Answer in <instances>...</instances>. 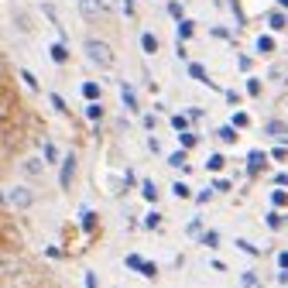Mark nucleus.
Instances as JSON below:
<instances>
[{
    "instance_id": "nucleus-1",
    "label": "nucleus",
    "mask_w": 288,
    "mask_h": 288,
    "mask_svg": "<svg viewBox=\"0 0 288 288\" xmlns=\"http://www.w3.org/2000/svg\"><path fill=\"white\" fill-rule=\"evenodd\" d=\"M86 55H90L100 69H110V65H114V48L106 45V41H100V38H86Z\"/></svg>"
},
{
    "instance_id": "nucleus-2",
    "label": "nucleus",
    "mask_w": 288,
    "mask_h": 288,
    "mask_svg": "<svg viewBox=\"0 0 288 288\" xmlns=\"http://www.w3.org/2000/svg\"><path fill=\"white\" fill-rule=\"evenodd\" d=\"M31 203H35L31 189H24V185H11V189H7V206L24 209V206H31Z\"/></svg>"
},
{
    "instance_id": "nucleus-3",
    "label": "nucleus",
    "mask_w": 288,
    "mask_h": 288,
    "mask_svg": "<svg viewBox=\"0 0 288 288\" xmlns=\"http://www.w3.org/2000/svg\"><path fill=\"white\" fill-rule=\"evenodd\" d=\"M72 175H76V158H65V162H62V179H58V182H62V189H69V182H72Z\"/></svg>"
},
{
    "instance_id": "nucleus-4",
    "label": "nucleus",
    "mask_w": 288,
    "mask_h": 288,
    "mask_svg": "<svg viewBox=\"0 0 288 288\" xmlns=\"http://www.w3.org/2000/svg\"><path fill=\"white\" fill-rule=\"evenodd\" d=\"M261 168H264V151H251V158H247V172L257 175Z\"/></svg>"
},
{
    "instance_id": "nucleus-5",
    "label": "nucleus",
    "mask_w": 288,
    "mask_h": 288,
    "mask_svg": "<svg viewBox=\"0 0 288 288\" xmlns=\"http://www.w3.org/2000/svg\"><path fill=\"white\" fill-rule=\"evenodd\" d=\"M79 11L82 17H96V14H103V7H100V0H79Z\"/></svg>"
},
{
    "instance_id": "nucleus-6",
    "label": "nucleus",
    "mask_w": 288,
    "mask_h": 288,
    "mask_svg": "<svg viewBox=\"0 0 288 288\" xmlns=\"http://www.w3.org/2000/svg\"><path fill=\"white\" fill-rule=\"evenodd\" d=\"M24 172H28V175H41V172H45V154H41V158H31V162H24Z\"/></svg>"
},
{
    "instance_id": "nucleus-7",
    "label": "nucleus",
    "mask_w": 288,
    "mask_h": 288,
    "mask_svg": "<svg viewBox=\"0 0 288 288\" xmlns=\"http://www.w3.org/2000/svg\"><path fill=\"white\" fill-rule=\"evenodd\" d=\"M141 48H144L148 55H154V52H158V38L151 35V31H144V35H141Z\"/></svg>"
},
{
    "instance_id": "nucleus-8",
    "label": "nucleus",
    "mask_w": 288,
    "mask_h": 288,
    "mask_svg": "<svg viewBox=\"0 0 288 288\" xmlns=\"http://www.w3.org/2000/svg\"><path fill=\"white\" fill-rule=\"evenodd\" d=\"M120 100H124L127 110H138V96H134V90H127V86H124V90H120Z\"/></svg>"
},
{
    "instance_id": "nucleus-9",
    "label": "nucleus",
    "mask_w": 288,
    "mask_h": 288,
    "mask_svg": "<svg viewBox=\"0 0 288 288\" xmlns=\"http://www.w3.org/2000/svg\"><path fill=\"white\" fill-rule=\"evenodd\" d=\"M82 96L86 100H100V86L96 82H82Z\"/></svg>"
},
{
    "instance_id": "nucleus-10",
    "label": "nucleus",
    "mask_w": 288,
    "mask_h": 288,
    "mask_svg": "<svg viewBox=\"0 0 288 288\" xmlns=\"http://www.w3.org/2000/svg\"><path fill=\"white\" fill-rule=\"evenodd\" d=\"M257 52H275V38L261 35V38H257Z\"/></svg>"
},
{
    "instance_id": "nucleus-11",
    "label": "nucleus",
    "mask_w": 288,
    "mask_h": 288,
    "mask_svg": "<svg viewBox=\"0 0 288 288\" xmlns=\"http://www.w3.org/2000/svg\"><path fill=\"white\" fill-rule=\"evenodd\" d=\"M264 130H268V134H278V138H288V127H285V124H278V120H271Z\"/></svg>"
},
{
    "instance_id": "nucleus-12",
    "label": "nucleus",
    "mask_w": 288,
    "mask_h": 288,
    "mask_svg": "<svg viewBox=\"0 0 288 288\" xmlns=\"http://www.w3.org/2000/svg\"><path fill=\"white\" fill-rule=\"evenodd\" d=\"M124 264H127V268H134V271H141V268H144V257H138V254H127Z\"/></svg>"
},
{
    "instance_id": "nucleus-13",
    "label": "nucleus",
    "mask_w": 288,
    "mask_h": 288,
    "mask_svg": "<svg viewBox=\"0 0 288 288\" xmlns=\"http://www.w3.org/2000/svg\"><path fill=\"white\" fill-rule=\"evenodd\" d=\"M192 31H196L192 21H182V24H179V41H182V38H192Z\"/></svg>"
},
{
    "instance_id": "nucleus-14",
    "label": "nucleus",
    "mask_w": 288,
    "mask_h": 288,
    "mask_svg": "<svg viewBox=\"0 0 288 288\" xmlns=\"http://www.w3.org/2000/svg\"><path fill=\"white\" fill-rule=\"evenodd\" d=\"M189 72H192V79H199V82H209V76L203 72V65H196V62L189 65Z\"/></svg>"
},
{
    "instance_id": "nucleus-15",
    "label": "nucleus",
    "mask_w": 288,
    "mask_h": 288,
    "mask_svg": "<svg viewBox=\"0 0 288 288\" xmlns=\"http://www.w3.org/2000/svg\"><path fill=\"white\" fill-rule=\"evenodd\" d=\"M86 117H90V120H100V117H103V106H96V100H90V110H86Z\"/></svg>"
},
{
    "instance_id": "nucleus-16",
    "label": "nucleus",
    "mask_w": 288,
    "mask_h": 288,
    "mask_svg": "<svg viewBox=\"0 0 288 288\" xmlns=\"http://www.w3.org/2000/svg\"><path fill=\"white\" fill-rule=\"evenodd\" d=\"M52 58H55V62H65V58H69L65 45H55V48H52Z\"/></svg>"
},
{
    "instance_id": "nucleus-17",
    "label": "nucleus",
    "mask_w": 288,
    "mask_h": 288,
    "mask_svg": "<svg viewBox=\"0 0 288 288\" xmlns=\"http://www.w3.org/2000/svg\"><path fill=\"white\" fill-rule=\"evenodd\" d=\"M144 199H148V203H154V199H158V189H154V182H144Z\"/></svg>"
},
{
    "instance_id": "nucleus-18",
    "label": "nucleus",
    "mask_w": 288,
    "mask_h": 288,
    "mask_svg": "<svg viewBox=\"0 0 288 288\" xmlns=\"http://www.w3.org/2000/svg\"><path fill=\"white\" fill-rule=\"evenodd\" d=\"M172 127H175V130H179V134H182L185 127H189V117H182V114H179V117H175V120H172Z\"/></svg>"
},
{
    "instance_id": "nucleus-19",
    "label": "nucleus",
    "mask_w": 288,
    "mask_h": 288,
    "mask_svg": "<svg viewBox=\"0 0 288 288\" xmlns=\"http://www.w3.org/2000/svg\"><path fill=\"white\" fill-rule=\"evenodd\" d=\"M206 168H213V172H219V168H223V154H213V158H209V162H206Z\"/></svg>"
},
{
    "instance_id": "nucleus-20",
    "label": "nucleus",
    "mask_w": 288,
    "mask_h": 288,
    "mask_svg": "<svg viewBox=\"0 0 288 288\" xmlns=\"http://www.w3.org/2000/svg\"><path fill=\"white\" fill-rule=\"evenodd\" d=\"M41 154H45V162H55V158H58L55 144H45V151H41Z\"/></svg>"
},
{
    "instance_id": "nucleus-21",
    "label": "nucleus",
    "mask_w": 288,
    "mask_h": 288,
    "mask_svg": "<svg viewBox=\"0 0 288 288\" xmlns=\"http://www.w3.org/2000/svg\"><path fill=\"white\" fill-rule=\"evenodd\" d=\"M172 192H175V196H182V199H185V196H189V185H185V182H175V185H172Z\"/></svg>"
},
{
    "instance_id": "nucleus-22",
    "label": "nucleus",
    "mask_w": 288,
    "mask_h": 288,
    "mask_svg": "<svg viewBox=\"0 0 288 288\" xmlns=\"http://www.w3.org/2000/svg\"><path fill=\"white\" fill-rule=\"evenodd\" d=\"M141 275H144V278H158V268H154V264H148V261H144V268H141Z\"/></svg>"
},
{
    "instance_id": "nucleus-23",
    "label": "nucleus",
    "mask_w": 288,
    "mask_h": 288,
    "mask_svg": "<svg viewBox=\"0 0 288 288\" xmlns=\"http://www.w3.org/2000/svg\"><path fill=\"white\" fill-rule=\"evenodd\" d=\"M271 203H275V206H288V196H285V192H281V189H278L275 196H271Z\"/></svg>"
},
{
    "instance_id": "nucleus-24",
    "label": "nucleus",
    "mask_w": 288,
    "mask_h": 288,
    "mask_svg": "<svg viewBox=\"0 0 288 288\" xmlns=\"http://www.w3.org/2000/svg\"><path fill=\"white\" fill-rule=\"evenodd\" d=\"M271 28H285V14H271Z\"/></svg>"
},
{
    "instance_id": "nucleus-25",
    "label": "nucleus",
    "mask_w": 288,
    "mask_h": 288,
    "mask_svg": "<svg viewBox=\"0 0 288 288\" xmlns=\"http://www.w3.org/2000/svg\"><path fill=\"white\" fill-rule=\"evenodd\" d=\"M100 7H103V14H114L117 11V0H100Z\"/></svg>"
},
{
    "instance_id": "nucleus-26",
    "label": "nucleus",
    "mask_w": 288,
    "mask_h": 288,
    "mask_svg": "<svg viewBox=\"0 0 288 288\" xmlns=\"http://www.w3.org/2000/svg\"><path fill=\"white\" fill-rule=\"evenodd\" d=\"M233 124H237V127H247V124H251V117H247V114H233Z\"/></svg>"
},
{
    "instance_id": "nucleus-27",
    "label": "nucleus",
    "mask_w": 288,
    "mask_h": 288,
    "mask_svg": "<svg viewBox=\"0 0 288 288\" xmlns=\"http://www.w3.org/2000/svg\"><path fill=\"white\" fill-rule=\"evenodd\" d=\"M203 243H209V247H216V243H219V237H216L213 230H209V233H203Z\"/></svg>"
},
{
    "instance_id": "nucleus-28",
    "label": "nucleus",
    "mask_w": 288,
    "mask_h": 288,
    "mask_svg": "<svg viewBox=\"0 0 288 288\" xmlns=\"http://www.w3.org/2000/svg\"><path fill=\"white\" fill-rule=\"evenodd\" d=\"M182 148H196V134H182Z\"/></svg>"
},
{
    "instance_id": "nucleus-29",
    "label": "nucleus",
    "mask_w": 288,
    "mask_h": 288,
    "mask_svg": "<svg viewBox=\"0 0 288 288\" xmlns=\"http://www.w3.org/2000/svg\"><path fill=\"white\" fill-rule=\"evenodd\" d=\"M247 93H251V96H257V93H261V82L251 79V82H247Z\"/></svg>"
},
{
    "instance_id": "nucleus-30",
    "label": "nucleus",
    "mask_w": 288,
    "mask_h": 288,
    "mask_svg": "<svg viewBox=\"0 0 288 288\" xmlns=\"http://www.w3.org/2000/svg\"><path fill=\"white\" fill-rule=\"evenodd\" d=\"M219 138H223V141H233L237 134H233V127H223V130H219Z\"/></svg>"
},
{
    "instance_id": "nucleus-31",
    "label": "nucleus",
    "mask_w": 288,
    "mask_h": 288,
    "mask_svg": "<svg viewBox=\"0 0 288 288\" xmlns=\"http://www.w3.org/2000/svg\"><path fill=\"white\" fill-rule=\"evenodd\" d=\"M168 14H172V17H179V21H182V7H179V4H168Z\"/></svg>"
},
{
    "instance_id": "nucleus-32",
    "label": "nucleus",
    "mask_w": 288,
    "mask_h": 288,
    "mask_svg": "<svg viewBox=\"0 0 288 288\" xmlns=\"http://www.w3.org/2000/svg\"><path fill=\"white\" fill-rule=\"evenodd\" d=\"M278 264H281V268H288V251L281 254V257H278Z\"/></svg>"
},
{
    "instance_id": "nucleus-33",
    "label": "nucleus",
    "mask_w": 288,
    "mask_h": 288,
    "mask_svg": "<svg viewBox=\"0 0 288 288\" xmlns=\"http://www.w3.org/2000/svg\"><path fill=\"white\" fill-rule=\"evenodd\" d=\"M278 4H281V7H288V0H278Z\"/></svg>"
}]
</instances>
